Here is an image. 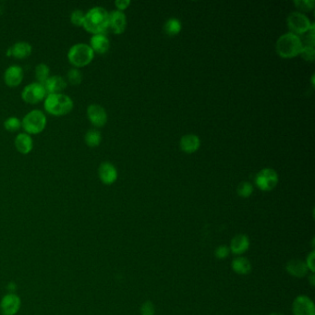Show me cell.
I'll use <instances>...</instances> for the list:
<instances>
[{
    "label": "cell",
    "instance_id": "ba28073f",
    "mask_svg": "<svg viewBox=\"0 0 315 315\" xmlns=\"http://www.w3.org/2000/svg\"><path fill=\"white\" fill-rule=\"evenodd\" d=\"M288 28L292 33H305L311 28L310 20L304 14L301 12H292L288 17Z\"/></svg>",
    "mask_w": 315,
    "mask_h": 315
},
{
    "label": "cell",
    "instance_id": "30bf717a",
    "mask_svg": "<svg viewBox=\"0 0 315 315\" xmlns=\"http://www.w3.org/2000/svg\"><path fill=\"white\" fill-rule=\"evenodd\" d=\"M22 304L21 298L14 293L5 295L0 302V311L2 315H15L18 313Z\"/></svg>",
    "mask_w": 315,
    "mask_h": 315
},
{
    "label": "cell",
    "instance_id": "d6a6232c",
    "mask_svg": "<svg viewBox=\"0 0 315 315\" xmlns=\"http://www.w3.org/2000/svg\"><path fill=\"white\" fill-rule=\"evenodd\" d=\"M141 313L142 315H155L156 313V307L153 302L147 301L141 307Z\"/></svg>",
    "mask_w": 315,
    "mask_h": 315
},
{
    "label": "cell",
    "instance_id": "8fae6325",
    "mask_svg": "<svg viewBox=\"0 0 315 315\" xmlns=\"http://www.w3.org/2000/svg\"><path fill=\"white\" fill-rule=\"evenodd\" d=\"M293 315H315L314 303L304 295L298 296L292 304Z\"/></svg>",
    "mask_w": 315,
    "mask_h": 315
},
{
    "label": "cell",
    "instance_id": "d4e9b609",
    "mask_svg": "<svg viewBox=\"0 0 315 315\" xmlns=\"http://www.w3.org/2000/svg\"><path fill=\"white\" fill-rule=\"evenodd\" d=\"M164 30L166 34L174 36L181 31V23L178 18H169L166 21V23H164Z\"/></svg>",
    "mask_w": 315,
    "mask_h": 315
},
{
    "label": "cell",
    "instance_id": "ffe728a7",
    "mask_svg": "<svg viewBox=\"0 0 315 315\" xmlns=\"http://www.w3.org/2000/svg\"><path fill=\"white\" fill-rule=\"evenodd\" d=\"M249 247H250L249 237L244 234H238L232 238L229 249L234 254L240 255L249 250Z\"/></svg>",
    "mask_w": 315,
    "mask_h": 315
},
{
    "label": "cell",
    "instance_id": "4fadbf2b",
    "mask_svg": "<svg viewBox=\"0 0 315 315\" xmlns=\"http://www.w3.org/2000/svg\"><path fill=\"white\" fill-rule=\"evenodd\" d=\"M127 26V18L120 10H113L108 13V28L116 34L124 32Z\"/></svg>",
    "mask_w": 315,
    "mask_h": 315
},
{
    "label": "cell",
    "instance_id": "f546056e",
    "mask_svg": "<svg viewBox=\"0 0 315 315\" xmlns=\"http://www.w3.org/2000/svg\"><path fill=\"white\" fill-rule=\"evenodd\" d=\"M294 4L297 6L298 9H302L304 11H309L313 9L315 2L313 0H296L294 1Z\"/></svg>",
    "mask_w": 315,
    "mask_h": 315
},
{
    "label": "cell",
    "instance_id": "e0dca14e",
    "mask_svg": "<svg viewBox=\"0 0 315 315\" xmlns=\"http://www.w3.org/2000/svg\"><path fill=\"white\" fill-rule=\"evenodd\" d=\"M14 145L16 150L23 156L30 154L33 149V140L28 133H22L17 134L14 139Z\"/></svg>",
    "mask_w": 315,
    "mask_h": 315
},
{
    "label": "cell",
    "instance_id": "603a6c76",
    "mask_svg": "<svg viewBox=\"0 0 315 315\" xmlns=\"http://www.w3.org/2000/svg\"><path fill=\"white\" fill-rule=\"evenodd\" d=\"M102 142V135L101 133L96 128L88 129L84 135V142L87 146L90 148H96L100 145Z\"/></svg>",
    "mask_w": 315,
    "mask_h": 315
},
{
    "label": "cell",
    "instance_id": "d590c367",
    "mask_svg": "<svg viewBox=\"0 0 315 315\" xmlns=\"http://www.w3.org/2000/svg\"><path fill=\"white\" fill-rule=\"evenodd\" d=\"M309 279H310V282H311V286H313V285H314V274H313V273H311Z\"/></svg>",
    "mask_w": 315,
    "mask_h": 315
},
{
    "label": "cell",
    "instance_id": "484cf974",
    "mask_svg": "<svg viewBox=\"0 0 315 315\" xmlns=\"http://www.w3.org/2000/svg\"><path fill=\"white\" fill-rule=\"evenodd\" d=\"M4 128L9 133H16L22 128V120L17 117H9L4 121Z\"/></svg>",
    "mask_w": 315,
    "mask_h": 315
},
{
    "label": "cell",
    "instance_id": "2e32d148",
    "mask_svg": "<svg viewBox=\"0 0 315 315\" xmlns=\"http://www.w3.org/2000/svg\"><path fill=\"white\" fill-rule=\"evenodd\" d=\"M44 86L47 95L62 94V91L68 86L67 80L60 75H53L46 80Z\"/></svg>",
    "mask_w": 315,
    "mask_h": 315
},
{
    "label": "cell",
    "instance_id": "5b68a950",
    "mask_svg": "<svg viewBox=\"0 0 315 315\" xmlns=\"http://www.w3.org/2000/svg\"><path fill=\"white\" fill-rule=\"evenodd\" d=\"M47 125V118L44 111L33 109L23 117L22 128L29 135H37L43 133Z\"/></svg>",
    "mask_w": 315,
    "mask_h": 315
},
{
    "label": "cell",
    "instance_id": "6da1fadb",
    "mask_svg": "<svg viewBox=\"0 0 315 315\" xmlns=\"http://www.w3.org/2000/svg\"><path fill=\"white\" fill-rule=\"evenodd\" d=\"M86 32L94 34L104 33L108 28V12L103 7H94L85 12L83 26Z\"/></svg>",
    "mask_w": 315,
    "mask_h": 315
},
{
    "label": "cell",
    "instance_id": "d6986e66",
    "mask_svg": "<svg viewBox=\"0 0 315 315\" xmlns=\"http://www.w3.org/2000/svg\"><path fill=\"white\" fill-rule=\"evenodd\" d=\"M91 49L95 52V54H105L109 50L110 42L108 38L105 36L104 33L94 34L90 39V44Z\"/></svg>",
    "mask_w": 315,
    "mask_h": 315
},
{
    "label": "cell",
    "instance_id": "1f68e13d",
    "mask_svg": "<svg viewBox=\"0 0 315 315\" xmlns=\"http://www.w3.org/2000/svg\"><path fill=\"white\" fill-rule=\"evenodd\" d=\"M230 252L231 251H230L229 247L226 246V245H221V246L217 247L215 249V255L217 259L223 260V259H226L227 257H229Z\"/></svg>",
    "mask_w": 315,
    "mask_h": 315
},
{
    "label": "cell",
    "instance_id": "7c38bea8",
    "mask_svg": "<svg viewBox=\"0 0 315 315\" xmlns=\"http://www.w3.org/2000/svg\"><path fill=\"white\" fill-rule=\"evenodd\" d=\"M3 78L7 86L15 88L23 82L24 71L21 66L16 64L11 65L5 70Z\"/></svg>",
    "mask_w": 315,
    "mask_h": 315
},
{
    "label": "cell",
    "instance_id": "83f0119b",
    "mask_svg": "<svg viewBox=\"0 0 315 315\" xmlns=\"http://www.w3.org/2000/svg\"><path fill=\"white\" fill-rule=\"evenodd\" d=\"M84 18H85V12L82 9H75L71 14H70V23L73 24L74 26L77 27H82L83 23H84Z\"/></svg>",
    "mask_w": 315,
    "mask_h": 315
},
{
    "label": "cell",
    "instance_id": "4dcf8cb0",
    "mask_svg": "<svg viewBox=\"0 0 315 315\" xmlns=\"http://www.w3.org/2000/svg\"><path fill=\"white\" fill-rule=\"evenodd\" d=\"M300 54L307 61H313V60H314V46H303Z\"/></svg>",
    "mask_w": 315,
    "mask_h": 315
},
{
    "label": "cell",
    "instance_id": "e575fe53",
    "mask_svg": "<svg viewBox=\"0 0 315 315\" xmlns=\"http://www.w3.org/2000/svg\"><path fill=\"white\" fill-rule=\"evenodd\" d=\"M129 4H131V1H128V0H117V1L115 2L116 7L119 9L118 10H120V11L127 9Z\"/></svg>",
    "mask_w": 315,
    "mask_h": 315
},
{
    "label": "cell",
    "instance_id": "9c48e42d",
    "mask_svg": "<svg viewBox=\"0 0 315 315\" xmlns=\"http://www.w3.org/2000/svg\"><path fill=\"white\" fill-rule=\"evenodd\" d=\"M87 119L96 128L104 127L107 122V113L100 105L91 104L87 106Z\"/></svg>",
    "mask_w": 315,
    "mask_h": 315
},
{
    "label": "cell",
    "instance_id": "277c9868",
    "mask_svg": "<svg viewBox=\"0 0 315 315\" xmlns=\"http://www.w3.org/2000/svg\"><path fill=\"white\" fill-rule=\"evenodd\" d=\"M302 45L301 38L292 32L285 33L279 37L276 42V52L282 58H293L299 55L302 51Z\"/></svg>",
    "mask_w": 315,
    "mask_h": 315
},
{
    "label": "cell",
    "instance_id": "f1b7e54d",
    "mask_svg": "<svg viewBox=\"0 0 315 315\" xmlns=\"http://www.w3.org/2000/svg\"><path fill=\"white\" fill-rule=\"evenodd\" d=\"M252 192H253L252 185L251 183L247 182V181L239 183L237 188V194H238V196L242 197V198H248V197L251 196Z\"/></svg>",
    "mask_w": 315,
    "mask_h": 315
},
{
    "label": "cell",
    "instance_id": "7402d4cb",
    "mask_svg": "<svg viewBox=\"0 0 315 315\" xmlns=\"http://www.w3.org/2000/svg\"><path fill=\"white\" fill-rule=\"evenodd\" d=\"M231 267L235 273L237 274H248L251 272V264L250 261L248 260L245 257L238 256L236 257L232 263Z\"/></svg>",
    "mask_w": 315,
    "mask_h": 315
},
{
    "label": "cell",
    "instance_id": "52a82bcc",
    "mask_svg": "<svg viewBox=\"0 0 315 315\" xmlns=\"http://www.w3.org/2000/svg\"><path fill=\"white\" fill-rule=\"evenodd\" d=\"M256 185L264 192L272 191L279 183V175L272 169H264L257 174Z\"/></svg>",
    "mask_w": 315,
    "mask_h": 315
},
{
    "label": "cell",
    "instance_id": "cb8c5ba5",
    "mask_svg": "<svg viewBox=\"0 0 315 315\" xmlns=\"http://www.w3.org/2000/svg\"><path fill=\"white\" fill-rule=\"evenodd\" d=\"M34 76L36 82L44 84L47 79L50 77V69L46 63H40L36 65L34 69Z\"/></svg>",
    "mask_w": 315,
    "mask_h": 315
},
{
    "label": "cell",
    "instance_id": "8d00e7d4",
    "mask_svg": "<svg viewBox=\"0 0 315 315\" xmlns=\"http://www.w3.org/2000/svg\"><path fill=\"white\" fill-rule=\"evenodd\" d=\"M269 315H284L283 313H280V312H272Z\"/></svg>",
    "mask_w": 315,
    "mask_h": 315
},
{
    "label": "cell",
    "instance_id": "836d02e7",
    "mask_svg": "<svg viewBox=\"0 0 315 315\" xmlns=\"http://www.w3.org/2000/svg\"><path fill=\"white\" fill-rule=\"evenodd\" d=\"M314 251H311V253L307 257L306 262H305L308 269L310 270L311 273H314Z\"/></svg>",
    "mask_w": 315,
    "mask_h": 315
},
{
    "label": "cell",
    "instance_id": "4316f807",
    "mask_svg": "<svg viewBox=\"0 0 315 315\" xmlns=\"http://www.w3.org/2000/svg\"><path fill=\"white\" fill-rule=\"evenodd\" d=\"M82 78L83 76L80 69L71 68L67 72V82L71 85H80L82 83Z\"/></svg>",
    "mask_w": 315,
    "mask_h": 315
},
{
    "label": "cell",
    "instance_id": "44dd1931",
    "mask_svg": "<svg viewBox=\"0 0 315 315\" xmlns=\"http://www.w3.org/2000/svg\"><path fill=\"white\" fill-rule=\"evenodd\" d=\"M200 144H201L200 139L194 134H187L183 136L179 142L180 149L188 154L196 152L199 149Z\"/></svg>",
    "mask_w": 315,
    "mask_h": 315
},
{
    "label": "cell",
    "instance_id": "5bb4252c",
    "mask_svg": "<svg viewBox=\"0 0 315 315\" xmlns=\"http://www.w3.org/2000/svg\"><path fill=\"white\" fill-rule=\"evenodd\" d=\"M98 176L105 185H112L118 179V170L109 162H103L98 168Z\"/></svg>",
    "mask_w": 315,
    "mask_h": 315
},
{
    "label": "cell",
    "instance_id": "7a4b0ae2",
    "mask_svg": "<svg viewBox=\"0 0 315 315\" xmlns=\"http://www.w3.org/2000/svg\"><path fill=\"white\" fill-rule=\"evenodd\" d=\"M74 108L72 98L65 94L47 95L44 100V109L47 114L54 117H62L69 114Z\"/></svg>",
    "mask_w": 315,
    "mask_h": 315
},
{
    "label": "cell",
    "instance_id": "9a60e30c",
    "mask_svg": "<svg viewBox=\"0 0 315 315\" xmlns=\"http://www.w3.org/2000/svg\"><path fill=\"white\" fill-rule=\"evenodd\" d=\"M32 46L30 43L18 41L10 46L7 51V55L13 57L17 60H24L32 55Z\"/></svg>",
    "mask_w": 315,
    "mask_h": 315
},
{
    "label": "cell",
    "instance_id": "3957f363",
    "mask_svg": "<svg viewBox=\"0 0 315 315\" xmlns=\"http://www.w3.org/2000/svg\"><path fill=\"white\" fill-rule=\"evenodd\" d=\"M95 52L91 46L85 43H78L71 46L68 51L69 64L76 69H82L91 63L95 59Z\"/></svg>",
    "mask_w": 315,
    "mask_h": 315
},
{
    "label": "cell",
    "instance_id": "8992f818",
    "mask_svg": "<svg viewBox=\"0 0 315 315\" xmlns=\"http://www.w3.org/2000/svg\"><path fill=\"white\" fill-rule=\"evenodd\" d=\"M47 92L44 84L34 82L29 83L22 91V99L29 105H37L46 99Z\"/></svg>",
    "mask_w": 315,
    "mask_h": 315
},
{
    "label": "cell",
    "instance_id": "ac0fdd59",
    "mask_svg": "<svg viewBox=\"0 0 315 315\" xmlns=\"http://www.w3.org/2000/svg\"><path fill=\"white\" fill-rule=\"evenodd\" d=\"M286 270L288 274L297 279L305 277L309 272L305 262L300 259L288 261V264L286 265Z\"/></svg>",
    "mask_w": 315,
    "mask_h": 315
}]
</instances>
